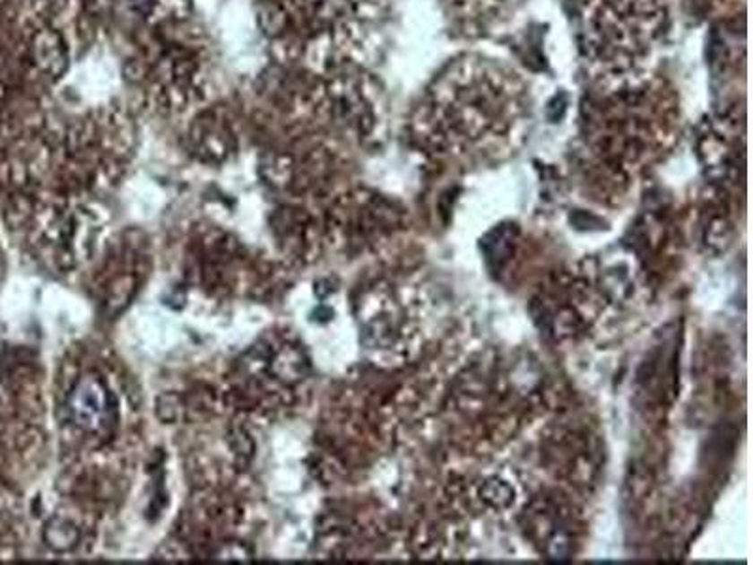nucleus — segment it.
<instances>
[{"label": "nucleus", "instance_id": "1", "mask_svg": "<svg viewBox=\"0 0 753 565\" xmlns=\"http://www.w3.org/2000/svg\"><path fill=\"white\" fill-rule=\"evenodd\" d=\"M74 414L83 428H100L109 411L108 394L97 381H83L74 392Z\"/></svg>", "mask_w": 753, "mask_h": 565}, {"label": "nucleus", "instance_id": "2", "mask_svg": "<svg viewBox=\"0 0 753 565\" xmlns=\"http://www.w3.org/2000/svg\"><path fill=\"white\" fill-rule=\"evenodd\" d=\"M44 541L49 549L56 552H66L78 544L80 532L78 527L65 518H51L44 527Z\"/></svg>", "mask_w": 753, "mask_h": 565}]
</instances>
